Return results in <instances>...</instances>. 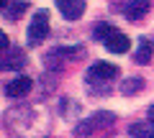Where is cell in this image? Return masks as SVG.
Masks as SVG:
<instances>
[{
  "mask_svg": "<svg viewBox=\"0 0 154 138\" xmlns=\"http://www.w3.org/2000/svg\"><path fill=\"white\" fill-rule=\"evenodd\" d=\"M28 44L31 46H38L41 41L49 36V13L41 8V10H36L33 13V18H31V26H28Z\"/></svg>",
  "mask_w": 154,
  "mask_h": 138,
  "instance_id": "cell-1",
  "label": "cell"
},
{
  "mask_svg": "<svg viewBox=\"0 0 154 138\" xmlns=\"http://www.w3.org/2000/svg\"><path fill=\"white\" fill-rule=\"evenodd\" d=\"M116 77H118V66L108 61H95L88 69V82H110Z\"/></svg>",
  "mask_w": 154,
  "mask_h": 138,
  "instance_id": "cell-2",
  "label": "cell"
},
{
  "mask_svg": "<svg viewBox=\"0 0 154 138\" xmlns=\"http://www.w3.org/2000/svg\"><path fill=\"white\" fill-rule=\"evenodd\" d=\"M54 5L59 8V13L67 21H77L85 13V0H54Z\"/></svg>",
  "mask_w": 154,
  "mask_h": 138,
  "instance_id": "cell-3",
  "label": "cell"
},
{
  "mask_svg": "<svg viewBox=\"0 0 154 138\" xmlns=\"http://www.w3.org/2000/svg\"><path fill=\"white\" fill-rule=\"evenodd\" d=\"M121 13L128 18V21H141L149 13V0H123Z\"/></svg>",
  "mask_w": 154,
  "mask_h": 138,
  "instance_id": "cell-4",
  "label": "cell"
},
{
  "mask_svg": "<svg viewBox=\"0 0 154 138\" xmlns=\"http://www.w3.org/2000/svg\"><path fill=\"white\" fill-rule=\"evenodd\" d=\"M116 118L110 115V113H98L95 118H88L85 123H80L77 125V133L80 136H88V133H93V131H98V128H105V125H110Z\"/></svg>",
  "mask_w": 154,
  "mask_h": 138,
  "instance_id": "cell-5",
  "label": "cell"
},
{
  "mask_svg": "<svg viewBox=\"0 0 154 138\" xmlns=\"http://www.w3.org/2000/svg\"><path fill=\"white\" fill-rule=\"evenodd\" d=\"M103 44H105V49H108L110 54H126V51L131 49V41H128V36H123V33H118V31H113L108 39L103 41Z\"/></svg>",
  "mask_w": 154,
  "mask_h": 138,
  "instance_id": "cell-6",
  "label": "cell"
},
{
  "mask_svg": "<svg viewBox=\"0 0 154 138\" xmlns=\"http://www.w3.org/2000/svg\"><path fill=\"white\" fill-rule=\"evenodd\" d=\"M33 87V82H31V77H16V79H11V82L5 84V95L8 97H23V95H28V90Z\"/></svg>",
  "mask_w": 154,
  "mask_h": 138,
  "instance_id": "cell-7",
  "label": "cell"
},
{
  "mask_svg": "<svg viewBox=\"0 0 154 138\" xmlns=\"http://www.w3.org/2000/svg\"><path fill=\"white\" fill-rule=\"evenodd\" d=\"M152 54H154V41L152 39H139L136 51H134V59H136L139 64H149V61H152Z\"/></svg>",
  "mask_w": 154,
  "mask_h": 138,
  "instance_id": "cell-8",
  "label": "cell"
},
{
  "mask_svg": "<svg viewBox=\"0 0 154 138\" xmlns=\"http://www.w3.org/2000/svg\"><path fill=\"white\" fill-rule=\"evenodd\" d=\"M128 136L131 138H154V123H134L128 128Z\"/></svg>",
  "mask_w": 154,
  "mask_h": 138,
  "instance_id": "cell-9",
  "label": "cell"
},
{
  "mask_svg": "<svg viewBox=\"0 0 154 138\" xmlns=\"http://www.w3.org/2000/svg\"><path fill=\"white\" fill-rule=\"evenodd\" d=\"M26 3H21V0H16V3H8L5 10H3V16H5V21H18V18L26 13Z\"/></svg>",
  "mask_w": 154,
  "mask_h": 138,
  "instance_id": "cell-10",
  "label": "cell"
},
{
  "mask_svg": "<svg viewBox=\"0 0 154 138\" xmlns=\"http://www.w3.org/2000/svg\"><path fill=\"white\" fill-rule=\"evenodd\" d=\"M144 87V79H139V77H131V79H126V82H123V95H136L139 90Z\"/></svg>",
  "mask_w": 154,
  "mask_h": 138,
  "instance_id": "cell-11",
  "label": "cell"
},
{
  "mask_svg": "<svg viewBox=\"0 0 154 138\" xmlns=\"http://www.w3.org/2000/svg\"><path fill=\"white\" fill-rule=\"evenodd\" d=\"M93 33H95V39H100V41H105L113 33V26H108V23H98V26L93 28Z\"/></svg>",
  "mask_w": 154,
  "mask_h": 138,
  "instance_id": "cell-12",
  "label": "cell"
},
{
  "mask_svg": "<svg viewBox=\"0 0 154 138\" xmlns=\"http://www.w3.org/2000/svg\"><path fill=\"white\" fill-rule=\"evenodd\" d=\"M149 120H152V123H154V105H152V107H149Z\"/></svg>",
  "mask_w": 154,
  "mask_h": 138,
  "instance_id": "cell-13",
  "label": "cell"
}]
</instances>
